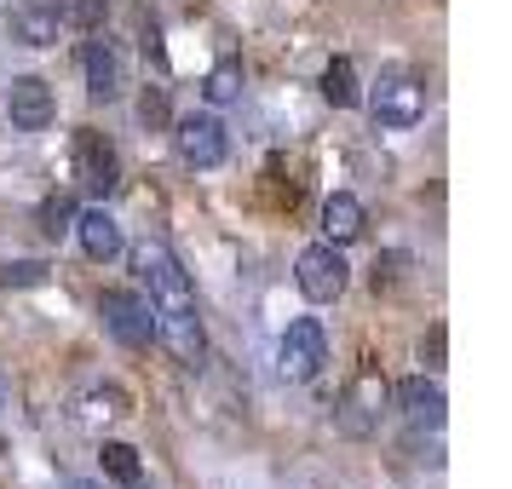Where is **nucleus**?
<instances>
[{
    "label": "nucleus",
    "instance_id": "412c9836",
    "mask_svg": "<svg viewBox=\"0 0 512 489\" xmlns=\"http://www.w3.org/2000/svg\"><path fill=\"white\" fill-rule=\"evenodd\" d=\"M93 403L104 409V415H127V392H121V386H98Z\"/></svg>",
    "mask_w": 512,
    "mask_h": 489
},
{
    "label": "nucleus",
    "instance_id": "4468645a",
    "mask_svg": "<svg viewBox=\"0 0 512 489\" xmlns=\"http://www.w3.org/2000/svg\"><path fill=\"white\" fill-rule=\"evenodd\" d=\"M75 236H81V248H87V259H116L121 254V225L110 219L104 208H93V213H75Z\"/></svg>",
    "mask_w": 512,
    "mask_h": 489
},
{
    "label": "nucleus",
    "instance_id": "f03ea898",
    "mask_svg": "<svg viewBox=\"0 0 512 489\" xmlns=\"http://www.w3.org/2000/svg\"><path fill=\"white\" fill-rule=\"evenodd\" d=\"M98 317H104V328H110L127 351H144L150 340H156V311H150V300L133 294V288H104Z\"/></svg>",
    "mask_w": 512,
    "mask_h": 489
},
{
    "label": "nucleus",
    "instance_id": "2eb2a0df",
    "mask_svg": "<svg viewBox=\"0 0 512 489\" xmlns=\"http://www.w3.org/2000/svg\"><path fill=\"white\" fill-rule=\"evenodd\" d=\"M323 98L334 110H357V104H363V87H357V64H351V58H334L323 70Z\"/></svg>",
    "mask_w": 512,
    "mask_h": 489
},
{
    "label": "nucleus",
    "instance_id": "9d476101",
    "mask_svg": "<svg viewBox=\"0 0 512 489\" xmlns=\"http://www.w3.org/2000/svg\"><path fill=\"white\" fill-rule=\"evenodd\" d=\"M6 29H12V41H24V47H58L64 12H58V0H12V6H6Z\"/></svg>",
    "mask_w": 512,
    "mask_h": 489
},
{
    "label": "nucleus",
    "instance_id": "423d86ee",
    "mask_svg": "<svg viewBox=\"0 0 512 489\" xmlns=\"http://www.w3.org/2000/svg\"><path fill=\"white\" fill-rule=\"evenodd\" d=\"M369 110H374L380 127H415V121L426 116V87H420L415 75L386 70L380 75V87L369 93Z\"/></svg>",
    "mask_w": 512,
    "mask_h": 489
},
{
    "label": "nucleus",
    "instance_id": "4be33fe9",
    "mask_svg": "<svg viewBox=\"0 0 512 489\" xmlns=\"http://www.w3.org/2000/svg\"><path fill=\"white\" fill-rule=\"evenodd\" d=\"M70 12H75V24H81V29H93L98 18H104V0H75Z\"/></svg>",
    "mask_w": 512,
    "mask_h": 489
},
{
    "label": "nucleus",
    "instance_id": "f8f14e48",
    "mask_svg": "<svg viewBox=\"0 0 512 489\" xmlns=\"http://www.w3.org/2000/svg\"><path fill=\"white\" fill-rule=\"evenodd\" d=\"M81 70H87V98H93V104L121 98V58H116V47H110L104 35H87V47H81Z\"/></svg>",
    "mask_w": 512,
    "mask_h": 489
},
{
    "label": "nucleus",
    "instance_id": "20e7f679",
    "mask_svg": "<svg viewBox=\"0 0 512 489\" xmlns=\"http://www.w3.org/2000/svg\"><path fill=\"white\" fill-rule=\"evenodd\" d=\"M328 363V334L317 317H294L288 323V334H282V346H277V369L282 380H317Z\"/></svg>",
    "mask_w": 512,
    "mask_h": 489
},
{
    "label": "nucleus",
    "instance_id": "b1692460",
    "mask_svg": "<svg viewBox=\"0 0 512 489\" xmlns=\"http://www.w3.org/2000/svg\"><path fill=\"white\" fill-rule=\"evenodd\" d=\"M75 489H98V484H75Z\"/></svg>",
    "mask_w": 512,
    "mask_h": 489
},
{
    "label": "nucleus",
    "instance_id": "6ab92c4d",
    "mask_svg": "<svg viewBox=\"0 0 512 489\" xmlns=\"http://www.w3.org/2000/svg\"><path fill=\"white\" fill-rule=\"evenodd\" d=\"M41 231L47 236H70L75 231V202L70 196H47V202H41Z\"/></svg>",
    "mask_w": 512,
    "mask_h": 489
},
{
    "label": "nucleus",
    "instance_id": "9b49d317",
    "mask_svg": "<svg viewBox=\"0 0 512 489\" xmlns=\"http://www.w3.org/2000/svg\"><path fill=\"white\" fill-rule=\"evenodd\" d=\"M392 403L403 409V420L415 426V432H438L443 426V386L438 380H426V374H409V380H397L392 386Z\"/></svg>",
    "mask_w": 512,
    "mask_h": 489
},
{
    "label": "nucleus",
    "instance_id": "f257e3e1",
    "mask_svg": "<svg viewBox=\"0 0 512 489\" xmlns=\"http://www.w3.org/2000/svg\"><path fill=\"white\" fill-rule=\"evenodd\" d=\"M133 271L150 288V311H156V340H162L185 369H202L208 363V334H202V317H196V288H190L185 265L173 259L167 242H139L133 248Z\"/></svg>",
    "mask_w": 512,
    "mask_h": 489
},
{
    "label": "nucleus",
    "instance_id": "6e6552de",
    "mask_svg": "<svg viewBox=\"0 0 512 489\" xmlns=\"http://www.w3.org/2000/svg\"><path fill=\"white\" fill-rule=\"evenodd\" d=\"M380 403H386V380L374 369H363L351 380V392L340 397V409H334L340 432H346V438H369L374 426H380Z\"/></svg>",
    "mask_w": 512,
    "mask_h": 489
},
{
    "label": "nucleus",
    "instance_id": "1a4fd4ad",
    "mask_svg": "<svg viewBox=\"0 0 512 489\" xmlns=\"http://www.w3.org/2000/svg\"><path fill=\"white\" fill-rule=\"evenodd\" d=\"M6 110H12V127L18 133H47L52 116H58V98L41 75H18L12 93H6Z\"/></svg>",
    "mask_w": 512,
    "mask_h": 489
},
{
    "label": "nucleus",
    "instance_id": "5701e85b",
    "mask_svg": "<svg viewBox=\"0 0 512 489\" xmlns=\"http://www.w3.org/2000/svg\"><path fill=\"white\" fill-rule=\"evenodd\" d=\"M426 357H432V369L443 363V328H432V340H426Z\"/></svg>",
    "mask_w": 512,
    "mask_h": 489
},
{
    "label": "nucleus",
    "instance_id": "ddd939ff",
    "mask_svg": "<svg viewBox=\"0 0 512 489\" xmlns=\"http://www.w3.org/2000/svg\"><path fill=\"white\" fill-rule=\"evenodd\" d=\"M323 231L334 248H346V242H357V236L369 231V213H363V202L351 196V190H334L323 202Z\"/></svg>",
    "mask_w": 512,
    "mask_h": 489
},
{
    "label": "nucleus",
    "instance_id": "0eeeda50",
    "mask_svg": "<svg viewBox=\"0 0 512 489\" xmlns=\"http://www.w3.org/2000/svg\"><path fill=\"white\" fill-rule=\"evenodd\" d=\"M173 144H179V162H185V167H202V173L231 156V139H225L219 116H185L179 127H173Z\"/></svg>",
    "mask_w": 512,
    "mask_h": 489
},
{
    "label": "nucleus",
    "instance_id": "a211bd4d",
    "mask_svg": "<svg viewBox=\"0 0 512 489\" xmlns=\"http://www.w3.org/2000/svg\"><path fill=\"white\" fill-rule=\"evenodd\" d=\"M236 93H242V64L236 58H219V70L208 75V98L213 104H231Z\"/></svg>",
    "mask_w": 512,
    "mask_h": 489
},
{
    "label": "nucleus",
    "instance_id": "aec40b11",
    "mask_svg": "<svg viewBox=\"0 0 512 489\" xmlns=\"http://www.w3.org/2000/svg\"><path fill=\"white\" fill-rule=\"evenodd\" d=\"M139 121H144V127H162V121H167V87H144Z\"/></svg>",
    "mask_w": 512,
    "mask_h": 489
},
{
    "label": "nucleus",
    "instance_id": "dca6fc26",
    "mask_svg": "<svg viewBox=\"0 0 512 489\" xmlns=\"http://www.w3.org/2000/svg\"><path fill=\"white\" fill-rule=\"evenodd\" d=\"M98 461H104V478H116V484H127V489L144 478L139 449H133V443H104V449H98Z\"/></svg>",
    "mask_w": 512,
    "mask_h": 489
},
{
    "label": "nucleus",
    "instance_id": "39448f33",
    "mask_svg": "<svg viewBox=\"0 0 512 489\" xmlns=\"http://www.w3.org/2000/svg\"><path fill=\"white\" fill-rule=\"evenodd\" d=\"M75 173H81V190L87 196H116L121 190V156H116V144L104 139V133H93V127H81L75 133Z\"/></svg>",
    "mask_w": 512,
    "mask_h": 489
},
{
    "label": "nucleus",
    "instance_id": "7ed1b4c3",
    "mask_svg": "<svg viewBox=\"0 0 512 489\" xmlns=\"http://www.w3.org/2000/svg\"><path fill=\"white\" fill-rule=\"evenodd\" d=\"M346 277H351V265H346V254H340L334 242H311V248L300 254V265H294L300 294L305 300H317V305L340 300V294H346Z\"/></svg>",
    "mask_w": 512,
    "mask_h": 489
},
{
    "label": "nucleus",
    "instance_id": "f3484780",
    "mask_svg": "<svg viewBox=\"0 0 512 489\" xmlns=\"http://www.w3.org/2000/svg\"><path fill=\"white\" fill-rule=\"evenodd\" d=\"M41 282H52L47 259H12V265L0 271V288H41Z\"/></svg>",
    "mask_w": 512,
    "mask_h": 489
}]
</instances>
